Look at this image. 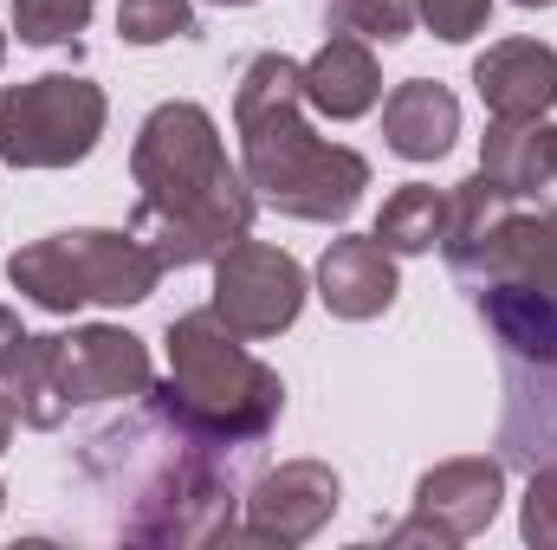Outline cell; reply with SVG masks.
Wrapping results in <instances>:
<instances>
[{
    "mask_svg": "<svg viewBox=\"0 0 557 550\" xmlns=\"http://www.w3.org/2000/svg\"><path fill=\"white\" fill-rule=\"evenodd\" d=\"M253 447H227L182 414H169L149 389L137 409L91 427L78 440V479L104 499L111 532L131 545H234L240 532V473Z\"/></svg>",
    "mask_w": 557,
    "mask_h": 550,
    "instance_id": "1",
    "label": "cell"
},
{
    "mask_svg": "<svg viewBox=\"0 0 557 550\" xmlns=\"http://www.w3.org/2000/svg\"><path fill=\"white\" fill-rule=\"evenodd\" d=\"M131 175H137L131 234L149 240V253L175 273L214 266L234 240L253 234L260 195L227 162L221 124L195 98H169L143 117L137 142H131Z\"/></svg>",
    "mask_w": 557,
    "mask_h": 550,
    "instance_id": "2",
    "label": "cell"
},
{
    "mask_svg": "<svg viewBox=\"0 0 557 550\" xmlns=\"http://www.w3.org/2000/svg\"><path fill=\"white\" fill-rule=\"evenodd\" d=\"M234 130L247 188L311 227H344L370 188V162L344 142H324L305 124V65L285 52H253L234 85Z\"/></svg>",
    "mask_w": 557,
    "mask_h": 550,
    "instance_id": "3",
    "label": "cell"
},
{
    "mask_svg": "<svg viewBox=\"0 0 557 550\" xmlns=\"http://www.w3.org/2000/svg\"><path fill=\"white\" fill-rule=\"evenodd\" d=\"M162 350H169V376L149 383V396L169 414H182L188 427L260 453V440L285 414V383H278L273 363H260L247 350V337H234L214 311L169 317Z\"/></svg>",
    "mask_w": 557,
    "mask_h": 550,
    "instance_id": "4",
    "label": "cell"
},
{
    "mask_svg": "<svg viewBox=\"0 0 557 550\" xmlns=\"http://www.w3.org/2000/svg\"><path fill=\"white\" fill-rule=\"evenodd\" d=\"M499 357V460L532 473L557 466V304L519 285L467 291Z\"/></svg>",
    "mask_w": 557,
    "mask_h": 550,
    "instance_id": "5",
    "label": "cell"
},
{
    "mask_svg": "<svg viewBox=\"0 0 557 550\" xmlns=\"http://www.w3.org/2000/svg\"><path fill=\"white\" fill-rule=\"evenodd\" d=\"M162 260L149 253V240H137L131 227H72V234H46L33 247L7 253V285L39 304V311H124L143 304L162 285Z\"/></svg>",
    "mask_w": 557,
    "mask_h": 550,
    "instance_id": "6",
    "label": "cell"
},
{
    "mask_svg": "<svg viewBox=\"0 0 557 550\" xmlns=\"http://www.w3.org/2000/svg\"><path fill=\"white\" fill-rule=\"evenodd\" d=\"M104 91L85 72H46L0 85V162L7 168H72L104 137Z\"/></svg>",
    "mask_w": 557,
    "mask_h": 550,
    "instance_id": "7",
    "label": "cell"
},
{
    "mask_svg": "<svg viewBox=\"0 0 557 550\" xmlns=\"http://www.w3.org/2000/svg\"><path fill=\"white\" fill-rule=\"evenodd\" d=\"M208 311H214L234 337H247V343L278 337V330H292L298 311H305V266H298L292 253L267 247V240H234V247L214 260Z\"/></svg>",
    "mask_w": 557,
    "mask_h": 550,
    "instance_id": "8",
    "label": "cell"
},
{
    "mask_svg": "<svg viewBox=\"0 0 557 550\" xmlns=\"http://www.w3.org/2000/svg\"><path fill=\"white\" fill-rule=\"evenodd\" d=\"M499 499H506V460H486V453L441 460L416 479V512L389 532V545H473L499 518Z\"/></svg>",
    "mask_w": 557,
    "mask_h": 550,
    "instance_id": "9",
    "label": "cell"
},
{
    "mask_svg": "<svg viewBox=\"0 0 557 550\" xmlns=\"http://www.w3.org/2000/svg\"><path fill=\"white\" fill-rule=\"evenodd\" d=\"M447 273L460 278L467 291L480 285H519V291H539L557 304V208H539V214H519L506 208L473 247L460 253H441Z\"/></svg>",
    "mask_w": 557,
    "mask_h": 550,
    "instance_id": "10",
    "label": "cell"
},
{
    "mask_svg": "<svg viewBox=\"0 0 557 550\" xmlns=\"http://www.w3.org/2000/svg\"><path fill=\"white\" fill-rule=\"evenodd\" d=\"M337 499H344V486H337V473L324 460H285V466L260 473L247 486V499H240L247 518H240L234 545H278V550L311 545L331 525Z\"/></svg>",
    "mask_w": 557,
    "mask_h": 550,
    "instance_id": "11",
    "label": "cell"
},
{
    "mask_svg": "<svg viewBox=\"0 0 557 550\" xmlns=\"http://www.w3.org/2000/svg\"><path fill=\"white\" fill-rule=\"evenodd\" d=\"M156 383L149 370V343L117 330V324H78L59 330V389L65 409H91V402H131Z\"/></svg>",
    "mask_w": 557,
    "mask_h": 550,
    "instance_id": "12",
    "label": "cell"
},
{
    "mask_svg": "<svg viewBox=\"0 0 557 550\" xmlns=\"http://www.w3.org/2000/svg\"><path fill=\"white\" fill-rule=\"evenodd\" d=\"M473 91L486 104V117H552L557 104V46L545 39H499L473 59Z\"/></svg>",
    "mask_w": 557,
    "mask_h": 550,
    "instance_id": "13",
    "label": "cell"
},
{
    "mask_svg": "<svg viewBox=\"0 0 557 550\" xmlns=\"http://www.w3.org/2000/svg\"><path fill=\"white\" fill-rule=\"evenodd\" d=\"M396 291H403L396 253L376 234H344V240L324 247V260H318V298H324L331 317L370 324V317H383L396 304Z\"/></svg>",
    "mask_w": 557,
    "mask_h": 550,
    "instance_id": "14",
    "label": "cell"
},
{
    "mask_svg": "<svg viewBox=\"0 0 557 550\" xmlns=\"http://www.w3.org/2000/svg\"><path fill=\"white\" fill-rule=\"evenodd\" d=\"M383 98V65L370 52V39L357 33H331L311 59H305V104L331 124H350L363 111H376Z\"/></svg>",
    "mask_w": 557,
    "mask_h": 550,
    "instance_id": "15",
    "label": "cell"
},
{
    "mask_svg": "<svg viewBox=\"0 0 557 550\" xmlns=\"http://www.w3.org/2000/svg\"><path fill=\"white\" fill-rule=\"evenodd\" d=\"M480 175L512 195V201H552L557 188V124L532 117V124H512V117H493L486 137H480Z\"/></svg>",
    "mask_w": 557,
    "mask_h": 550,
    "instance_id": "16",
    "label": "cell"
},
{
    "mask_svg": "<svg viewBox=\"0 0 557 550\" xmlns=\"http://www.w3.org/2000/svg\"><path fill=\"white\" fill-rule=\"evenodd\" d=\"M460 137V98L434 78H409L383 98V142L403 162H441Z\"/></svg>",
    "mask_w": 557,
    "mask_h": 550,
    "instance_id": "17",
    "label": "cell"
},
{
    "mask_svg": "<svg viewBox=\"0 0 557 550\" xmlns=\"http://www.w3.org/2000/svg\"><path fill=\"white\" fill-rule=\"evenodd\" d=\"M0 383L13 396L20 427H39V434L65 427L72 409H65V389H59V330L52 337H20V350L0 363Z\"/></svg>",
    "mask_w": 557,
    "mask_h": 550,
    "instance_id": "18",
    "label": "cell"
},
{
    "mask_svg": "<svg viewBox=\"0 0 557 550\" xmlns=\"http://www.w3.org/2000/svg\"><path fill=\"white\" fill-rule=\"evenodd\" d=\"M441 221H447V195L428 188V182H403L383 201V214H376V240L396 260H416V253H434L441 247Z\"/></svg>",
    "mask_w": 557,
    "mask_h": 550,
    "instance_id": "19",
    "label": "cell"
},
{
    "mask_svg": "<svg viewBox=\"0 0 557 550\" xmlns=\"http://www.w3.org/2000/svg\"><path fill=\"white\" fill-rule=\"evenodd\" d=\"M324 33H357V39L403 46L416 33V0H331L324 7Z\"/></svg>",
    "mask_w": 557,
    "mask_h": 550,
    "instance_id": "20",
    "label": "cell"
},
{
    "mask_svg": "<svg viewBox=\"0 0 557 550\" xmlns=\"http://www.w3.org/2000/svg\"><path fill=\"white\" fill-rule=\"evenodd\" d=\"M98 0H13V33L20 46H72L91 26Z\"/></svg>",
    "mask_w": 557,
    "mask_h": 550,
    "instance_id": "21",
    "label": "cell"
},
{
    "mask_svg": "<svg viewBox=\"0 0 557 550\" xmlns=\"http://www.w3.org/2000/svg\"><path fill=\"white\" fill-rule=\"evenodd\" d=\"M124 46H162V39H195V0H124L117 7Z\"/></svg>",
    "mask_w": 557,
    "mask_h": 550,
    "instance_id": "22",
    "label": "cell"
},
{
    "mask_svg": "<svg viewBox=\"0 0 557 550\" xmlns=\"http://www.w3.org/2000/svg\"><path fill=\"white\" fill-rule=\"evenodd\" d=\"M525 479L532 486H525V505H519V532H525V545L557 550V466H532Z\"/></svg>",
    "mask_w": 557,
    "mask_h": 550,
    "instance_id": "23",
    "label": "cell"
},
{
    "mask_svg": "<svg viewBox=\"0 0 557 550\" xmlns=\"http://www.w3.org/2000/svg\"><path fill=\"white\" fill-rule=\"evenodd\" d=\"M421 26L434 33V39H447V46H467L480 26H486V13H493V0H416Z\"/></svg>",
    "mask_w": 557,
    "mask_h": 550,
    "instance_id": "24",
    "label": "cell"
},
{
    "mask_svg": "<svg viewBox=\"0 0 557 550\" xmlns=\"http://www.w3.org/2000/svg\"><path fill=\"white\" fill-rule=\"evenodd\" d=\"M20 337H26V330H20V317H13V311L0 304V363H7L13 350H20Z\"/></svg>",
    "mask_w": 557,
    "mask_h": 550,
    "instance_id": "25",
    "label": "cell"
},
{
    "mask_svg": "<svg viewBox=\"0 0 557 550\" xmlns=\"http://www.w3.org/2000/svg\"><path fill=\"white\" fill-rule=\"evenodd\" d=\"M13 427H20V414H13V396L0 389V453H7V440H13Z\"/></svg>",
    "mask_w": 557,
    "mask_h": 550,
    "instance_id": "26",
    "label": "cell"
},
{
    "mask_svg": "<svg viewBox=\"0 0 557 550\" xmlns=\"http://www.w3.org/2000/svg\"><path fill=\"white\" fill-rule=\"evenodd\" d=\"M512 7H557V0H512Z\"/></svg>",
    "mask_w": 557,
    "mask_h": 550,
    "instance_id": "27",
    "label": "cell"
},
{
    "mask_svg": "<svg viewBox=\"0 0 557 550\" xmlns=\"http://www.w3.org/2000/svg\"><path fill=\"white\" fill-rule=\"evenodd\" d=\"M214 7H253V0H214Z\"/></svg>",
    "mask_w": 557,
    "mask_h": 550,
    "instance_id": "28",
    "label": "cell"
},
{
    "mask_svg": "<svg viewBox=\"0 0 557 550\" xmlns=\"http://www.w3.org/2000/svg\"><path fill=\"white\" fill-rule=\"evenodd\" d=\"M0 65H7V33H0Z\"/></svg>",
    "mask_w": 557,
    "mask_h": 550,
    "instance_id": "29",
    "label": "cell"
},
{
    "mask_svg": "<svg viewBox=\"0 0 557 550\" xmlns=\"http://www.w3.org/2000/svg\"><path fill=\"white\" fill-rule=\"evenodd\" d=\"M0 505H7V486H0Z\"/></svg>",
    "mask_w": 557,
    "mask_h": 550,
    "instance_id": "30",
    "label": "cell"
},
{
    "mask_svg": "<svg viewBox=\"0 0 557 550\" xmlns=\"http://www.w3.org/2000/svg\"><path fill=\"white\" fill-rule=\"evenodd\" d=\"M552 208H557V188H552Z\"/></svg>",
    "mask_w": 557,
    "mask_h": 550,
    "instance_id": "31",
    "label": "cell"
}]
</instances>
